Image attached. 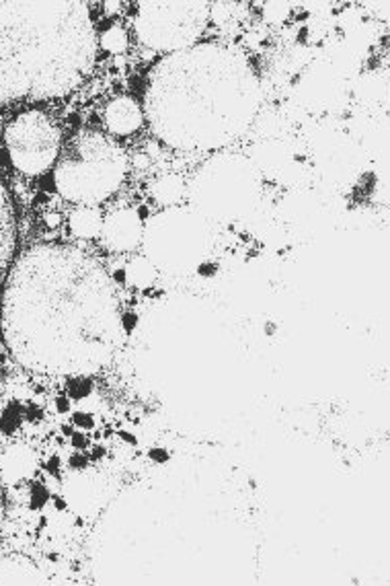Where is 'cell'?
<instances>
[{
  "label": "cell",
  "instance_id": "obj_9",
  "mask_svg": "<svg viewBox=\"0 0 390 586\" xmlns=\"http://www.w3.org/2000/svg\"><path fill=\"white\" fill-rule=\"evenodd\" d=\"M101 46L111 54H123L127 50V33L113 25L101 35Z\"/></svg>",
  "mask_w": 390,
  "mask_h": 586
},
{
  "label": "cell",
  "instance_id": "obj_6",
  "mask_svg": "<svg viewBox=\"0 0 390 586\" xmlns=\"http://www.w3.org/2000/svg\"><path fill=\"white\" fill-rule=\"evenodd\" d=\"M101 233H103L107 247L118 249V251H127V249H134L136 243L140 241L142 224H140V218L132 210H121L120 214L109 216L105 220Z\"/></svg>",
  "mask_w": 390,
  "mask_h": 586
},
{
  "label": "cell",
  "instance_id": "obj_2",
  "mask_svg": "<svg viewBox=\"0 0 390 586\" xmlns=\"http://www.w3.org/2000/svg\"><path fill=\"white\" fill-rule=\"evenodd\" d=\"M125 175L123 153L109 138L97 132H81L64 149L54 184L72 202L95 204L109 198Z\"/></svg>",
  "mask_w": 390,
  "mask_h": 586
},
{
  "label": "cell",
  "instance_id": "obj_1",
  "mask_svg": "<svg viewBox=\"0 0 390 586\" xmlns=\"http://www.w3.org/2000/svg\"><path fill=\"white\" fill-rule=\"evenodd\" d=\"M259 85L239 52L200 46L152 72L146 111L154 134L175 149H214L251 123Z\"/></svg>",
  "mask_w": 390,
  "mask_h": 586
},
{
  "label": "cell",
  "instance_id": "obj_3",
  "mask_svg": "<svg viewBox=\"0 0 390 586\" xmlns=\"http://www.w3.org/2000/svg\"><path fill=\"white\" fill-rule=\"evenodd\" d=\"M4 144L11 163L25 175L46 173L60 153V130L46 114L25 111L8 123Z\"/></svg>",
  "mask_w": 390,
  "mask_h": 586
},
{
  "label": "cell",
  "instance_id": "obj_8",
  "mask_svg": "<svg viewBox=\"0 0 390 586\" xmlns=\"http://www.w3.org/2000/svg\"><path fill=\"white\" fill-rule=\"evenodd\" d=\"M125 276L134 286H148L154 282V268L146 259H136L125 268Z\"/></svg>",
  "mask_w": 390,
  "mask_h": 586
},
{
  "label": "cell",
  "instance_id": "obj_11",
  "mask_svg": "<svg viewBox=\"0 0 390 586\" xmlns=\"http://www.w3.org/2000/svg\"><path fill=\"white\" fill-rule=\"evenodd\" d=\"M46 222L50 224V229H54V226H58L62 222V218L56 212H50V214H46Z\"/></svg>",
  "mask_w": 390,
  "mask_h": 586
},
{
  "label": "cell",
  "instance_id": "obj_4",
  "mask_svg": "<svg viewBox=\"0 0 390 586\" xmlns=\"http://www.w3.org/2000/svg\"><path fill=\"white\" fill-rule=\"evenodd\" d=\"M206 8L204 2H144L136 19L138 37L152 43L162 33L154 50L183 48L204 29Z\"/></svg>",
  "mask_w": 390,
  "mask_h": 586
},
{
  "label": "cell",
  "instance_id": "obj_10",
  "mask_svg": "<svg viewBox=\"0 0 390 586\" xmlns=\"http://www.w3.org/2000/svg\"><path fill=\"white\" fill-rule=\"evenodd\" d=\"M76 424L83 426V428H90L92 426V418L87 416V414H76Z\"/></svg>",
  "mask_w": 390,
  "mask_h": 586
},
{
  "label": "cell",
  "instance_id": "obj_12",
  "mask_svg": "<svg viewBox=\"0 0 390 586\" xmlns=\"http://www.w3.org/2000/svg\"><path fill=\"white\" fill-rule=\"evenodd\" d=\"M105 8H107V11H118V8H120V4H118V2H107V4H105Z\"/></svg>",
  "mask_w": 390,
  "mask_h": 586
},
{
  "label": "cell",
  "instance_id": "obj_5",
  "mask_svg": "<svg viewBox=\"0 0 390 586\" xmlns=\"http://www.w3.org/2000/svg\"><path fill=\"white\" fill-rule=\"evenodd\" d=\"M103 120L109 132L116 136H127L140 130L144 114L132 97H116L103 109Z\"/></svg>",
  "mask_w": 390,
  "mask_h": 586
},
{
  "label": "cell",
  "instance_id": "obj_7",
  "mask_svg": "<svg viewBox=\"0 0 390 586\" xmlns=\"http://www.w3.org/2000/svg\"><path fill=\"white\" fill-rule=\"evenodd\" d=\"M70 229L76 237H83V239H92L101 233L103 229V220L97 210L92 208H81L76 210L74 214L70 216Z\"/></svg>",
  "mask_w": 390,
  "mask_h": 586
}]
</instances>
